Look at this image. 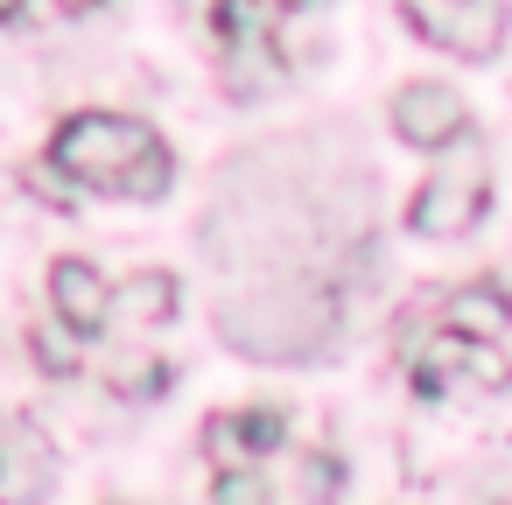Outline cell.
<instances>
[{
    "mask_svg": "<svg viewBox=\"0 0 512 505\" xmlns=\"http://www.w3.org/2000/svg\"><path fill=\"white\" fill-rule=\"evenodd\" d=\"M43 162L78 183V190H99V197H162L169 176H176V155L169 141L148 127V120H127V113H71Z\"/></svg>",
    "mask_w": 512,
    "mask_h": 505,
    "instance_id": "6da1fadb",
    "label": "cell"
},
{
    "mask_svg": "<svg viewBox=\"0 0 512 505\" xmlns=\"http://www.w3.org/2000/svg\"><path fill=\"white\" fill-rule=\"evenodd\" d=\"M400 358H407V379H414V393L421 400H442V393H498L505 379H512V365H505V351H498V337H470V330H449V323H435V330H407L400 323Z\"/></svg>",
    "mask_w": 512,
    "mask_h": 505,
    "instance_id": "7a4b0ae2",
    "label": "cell"
},
{
    "mask_svg": "<svg viewBox=\"0 0 512 505\" xmlns=\"http://www.w3.org/2000/svg\"><path fill=\"white\" fill-rule=\"evenodd\" d=\"M442 155L449 162H435V176L407 204V232H421V239H456L491 204V155H484V141L477 134H456Z\"/></svg>",
    "mask_w": 512,
    "mask_h": 505,
    "instance_id": "3957f363",
    "label": "cell"
},
{
    "mask_svg": "<svg viewBox=\"0 0 512 505\" xmlns=\"http://www.w3.org/2000/svg\"><path fill=\"white\" fill-rule=\"evenodd\" d=\"M218 498H337L344 491V470L337 456L323 449H274L260 470H239V477H211Z\"/></svg>",
    "mask_w": 512,
    "mask_h": 505,
    "instance_id": "277c9868",
    "label": "cell"
},
{
    "mask_svg": "<svg viewBox=\"0 0 512 505\" xmlns=\"http://www.w3.org/2000/svg\"><path fill=\"white\" fill-rule=\"evenodd\" d=\"M400 8H407L414 36H428V43L449 50V57L484 64V57H498V43H505V8H498V0H400Z\"/></svg>",
    "mask_w": 512,
    "mask_h": 505,
    "instance_id": "5b68a950",
    "label": "cell"
},
{
    "mask_svg": "<svg viewBox=\"0 0 512 505\" xmlns=\"http://www.w3.org/2000/svg\"><path fill=\"white\" fill-rule=\"evenodd\" d=\"M323 8V0H218L211 8V29L225 43V64H281V29L295 15Z\"/></svg>",
    "mask_w": 512,
    "mask_h": 505,
    "instance_id": "8992f818",
    "label": "cell"
},
{
    "mask_svg": "<svg viewBox=\"0 0 512 505\" xmlns=\"http://www.w3.org/2000/svg\"><path fill=\"white\" fill-rule=\"evenodd\" d=\"M281 442H288V414H281V407H225V414H211V421H204V456H211V477L260 470Z\"/></svg>",
    "mask_w": 512,
    "mask_h": 505,
    "instance_id": "52a82bcc",
    "label": "cell"
},
{
    "mask_svg": "<svg viewBox=\"0 0 512 505\" xmlns=\"http://www.w3.org/2000/svg\"><path fill=\"white\" fill-rule=\"evenodd\" d=\"M393 134H400L407 148L442 155L456 134H470V113H463V99H456L449 85L414 78V85H400V92H393Z\"/></svg>",
    "mask_w": 512,
    "mask_h": 505,
    "instance_id": "ba28073f",
    "label": "cell"
},
{
    "mask_svg": "<svg viewBox=\"0 0 512 505\" xmlns=\"http://www.w3.org/2000/svg\"><path fill=\"white\" fill-rule=\"evenodd\" d=\"M50 309H57V323L71 330V337H106L113 330V281L92 267V260H78V253H64V260H50Z\"/></svg>",
    "mask_w": 512,
    "mask_h": 505,
    "instance_id": "9c48e42d",
    "label": "cell"
},
{
    "mask_svg": "<svg viewBox=\"0 0 512 505\" xmlns=\"http://www.w3.org/2000/svg\"><path fill=\"white\" fill-rule=\"evenodd\" d=\"M435 323H449V330H470V337H505L512 330V295L484 274V281H463V288H449L442 302H435Z\"/></svg>",
    "mask_w": 512,
    "mask_h": 505,
    "instance_id": "30bf717a",
    "label": "cell"
},
{
    "mask_svg": "<svg viewBox=\"0 0 512 505\" xmlns=\"http://www.w3.org/2000/svg\"><path fill=\"white\" fill-rule=\"evenodd\" d=\"M169 316H176V274L148 267V274H134L127 288H113V330H120V337H141V330H155V323H169Z\"/></svg>",
    "mask_w": 512,
    "mask_h": 505,
    "instance_id": "8fae6325",
    "label": "cell"
},
{
    "mask_svg": "<svg viewBox=\"0 0 512 505\" xmlns=\"http://www.w3.org/2000/svg\"><path fill=\"white\" fill-rule=\"evenodd\" d=\"M106 337H113V351H106V365H99V372H106V386H113L120 400H148V393H162V386H169V372L148 358V344H141V337H120V330H106Z\"/></svg>",
    "mask_w": 512,
    "mask_h": 505,
    "instance_id": "7c38bea8",
    "label": "cell"
},
{
    "mask_svg": "<svg viewBox=\"0 0 512 505\" xmlns=\"http://www.w3.org/2000/svg\"><path fill=\"white\" fill-rule=\"evenodd\" d=\"M36 365H43V372H57V379H64V372H78V365H85V337H71L64 323H57V330H36Z\"/></svg>",
    "mask_w": 512,
    "mask_h": 505,
    "instance_id": "4fadbf2b",
    "label": "cell"
},
{
    "mask_svg": "<svg viewBox=\"0 0 512 505\" xmlns=\"http://www.w3.org/2000/svg\"><path fill=\"white\" fill-rule=\"evenodd\" d=\"M57 8H64V15H85V8H99V0H57Z\"/></svg>",
    "mask_w": 512,
    "mask_h": 505,
    "instance_id": "5bb4252c",
    "label": "cell"
},
{
    "mask_svg": "<svg viewBox=\"0 0 512 505\" xmlns=\"http://www.w3.org/2000/svg\"><path fill=\"white\" fill-rule=\"evenodd\" d=\"M22 15V0H0V22H15Z\"/></svg>",
    "mask_w": 512,
    "mask_h": 505,
    "instance_id": "9a60e30c",
    "label": "cell"
}]
</instances>
